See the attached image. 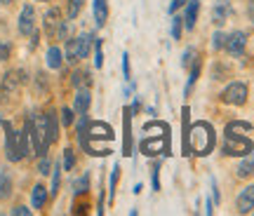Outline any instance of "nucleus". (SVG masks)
<instances>
[{"label": "nucleus", "mask_w": 254, "mask_h": 216, "mask_svg": "<svg viewBox=\"0 0 254 216\" xmlns=\"http://www.w3.org/2000/svg\"><path fill=\"white\" fill-rule=\"evenodd\" d=\"M250 122H231L226 127V141H224V153L226 155H247L252 153V141L240 132H250Z\"/></svg>", "instance_id": "nucleus-1"}, {"label": "nucleus", "mask_w": 254, "mask_h": 216, "mask_svg": "<svg viewBox=\"0 0 254 216\" xmlns=\"http://www.w3.org/2000/svg\"><path fill=\"white\" fill-rule=\"evenodd\" d=\"M189 141L190 148L198 155H207L214 148V132H212V127L207 122H195L189 132Z\"/></svg>", "instance_id": "nucleus-2"}, {"label": "nucleus", "mask_w": 254, "mask_h": 216, "mask_svg": "<svg viewBox=\"0 0 254 216\" xmlns=\"http://www.w3.org/2000/svg\"><path fill=\"white\" fill-rule=\"evenodd\" d=\"M92 40H94V38H92L90 33H82V36H78V38L66 40V43H68V45H66V61L75 63L78 59H85V56L90 54Z\"/></svg>", "instance_id": "nucleus-3"}, {"label": "nucleus", "mask_w": 254, "mask_h": 216, "mask_svg": "<svg viewBox=\"0 0 254 216\" xmlns=\"http://www.w3.org/2000/svg\"><path fill=\"white\" fill-rule=\"evenodd\" d=\"M221 101L228 106H245L247 101V85L245 82H231L226 90L221 92Z\"/></svg>", "instance_id": "nucleus-4"}, {"label": "nucleus", "mask_w": 254, "mask_h": 216, "mask_svg": "<svg viewBox=\"0 0 254 216\" xmlns=\"http://www.w3.org/2000/svg\"><path fill=\"white\" fill-rule=\"evenodd\" d=\"M245 45H247L245 31H233V33L226 38V52L231 54V56H240V54L245 52Z\"/></svg>", "instance_id": "nucleus-5"}, {"label": "nucleus", "mask_w": 254, "mask_h": 216, "mask_svg": "<svg viewBox=\"0 0 254 216\" xmlns=\"http://www.w3.org/2000/svg\"><path fill=\"white\" fill-rule=\"evenodd\" d=\"M36 31V12L31 5L21 9V14H19V33L21 36H31Z\"/></svg>", "instance_id": "nucleus-6"}, {"label": "nucleus", "mask_w": 254, "mask_h": 216, "mask_svg": "<svg viewBox=\"0 0 254 216\" xmlns=\"http://www.w3.org/2000/svg\"><path fill=\"white\" fill-rule=\"evenodd\" d=\"M5 136H7V158L12 162H19L21 160V158H24V155H21V151H19V136H17V132H14V129H12V125H9V122H5Z\"/></svg>", "instance_id": "nucleus-7"}, {"label": "nucleus", "mask_w": 254, "mask_h": 216, "mask_svg": "<svg viewBox=\"0 0 254 216\" xmlns=\"http://www.w3.org/2000/svg\"><path fill=\"white\" fill-rule=\"evenodd\" d=\"M236 205H238V212H240V214H250V212H252L254 209V186H247V188L238 195Z\"/></svg>", "instance_id": "nucleus-8"}, {"label": "nucleus", "mask_w": 254, "mask_h": 216, "mask_svg": "<svg viewBox=\"0 0 254 216\" xmlns=\"http://www.w3.org/2000/svg\"><path fill=\"white\" fill-rule=\"evenodd\" d=\"M21 80H24V73H21V71L7 73V75L2 78V94H5V97H7V94H14Z\"/></svg>", "instance_id": "nucleus-9"}, {"label": "nucleus", "mask_w": 254, "mask_h": 216, "mask_svg": "<svg viewBox=\"0 0 254 216\" xmlns=\"http://www.w3.org/2000/svg\"><path fill=\"white\" fill-rule=\"evenodd\" d=\"M228 14H231V5H228V0H217V5H214V9H212V19H214V24H224L228 19Z\"/></svg>", "instance_id": "nucleus-10"}, {"label": "nucleus", "mask_w": 254, "mask_h": 216, "mask_svg": "<svg viewBox=\"0 0 254 216\" xmlns=\"http://www.w3.org/2000/svg\"><path fill=\"white\" fill-rule=\"evenodd\" d=\"M90 139H106V141H111L113 139V129L109 125H104V122H94L90 127Z\"/></svg>", "instance_id": "nucleus-11"}, {"label": "nucleus", "mask_w": 254, "mask_h": 216, "mask_svg": "<svg viewBox=\"0 0 254 216\" xmlns=\"http://www.w3.org/2000/svg\"><path fill=\"white\" fill-rule=\"evenodd\" d=\"M238 176H240V179H250V176H254V153H247L245 160L238 164Z\"/></svg>", "instance_id": "nucleus-12"}, {"label": "nucleus", "mask_w": 254, "mask_h": 216, "mask_svg": "<svg viewBox=\"0 0 254 216\" xmlns=\"http://www.w3.org/2000/svg\"><path fill=\"white\" fill-rule=\"evenodd\" d=\"M90 92L85 90V87H78V94H75V110L78 113H87V108H90Z\"/></svg>", "instance_id": "nucleus-13"}, {"label": "nucleus", "mask_w": 254, "mask_h": 216, "mask_svg": "<svg viewBox=\"0 0 254 216\" xmlns=\"http://www.w3.org/2000/svg\"><path fill=\"white\" fill-rule=\"evenodd\" d=\"M198 9H200V0H189V5H186V28H193L195 26V19H198Z\"/></svg>", "instance_id": "nucleus-14"}, {"label": "nucleus", "mask_w": 254, "mask_h": 216, "mask_svg": "<svg viewBox=\"0 0 254 216\" xmlns=\"http://www.w3.org/2000/svg\"><path fill=\"white\" fill-rule=\"evenodd\" d=\"M94 19H97V26L106 24V19H109V5H106V0H94Z\"/></svg>", "instance_id": "nucleus-15"}, {"label": "nucleus", "mask_w": 254, "mask_h": 216, "mask_svg": "<svg viewBox=\"0 0 254 216\" xmlns=\"http://www.w3.org/2000/svg\"><path fill=\"white\" fill-rule=\"evenodd\" d=\"M31 200H33V209H43V207H45V202H47V188H45V186H40V183H38L36 188H33Z\"/></svg>", "instance_id": "nucleus-16"}, {"label": "nucleus", "mask_w": 254, "mask_h": 216, "mask_svg": "<svg viewBox=\"0 0 254 216\" xmlns=\"http://www.w3.org/2000/svg\"><path fill=\"white\" fill-rule=\"evenodd\" d=\"M62 50L59 47H50L47 50V66L50 68H62Z\"/></svg>", "instance_id": "nucleus-17"}, {"label": "nucleus", "mask_w": 254, "mask_h": 216, "mask_svg": "<svg viewBox=\"0 0 254 216\" xmlns=\"http://www.w3.org/2000/svg\"><path fill=\"white\" fill-rule=\"evenodd\" d=\"M47 139H50V144H55L57 139H59V127H57V115L55 113L47 115Z\"/></svg>", "instance_id": "nucleus-18"}, {"label": "nucleus", "mask_w": 254, "mask_h": 216, "mask_svg": "<svg viewBox=\"0 0 254 216\" xmlns=\"http://www.w3.org/2000/svg\"><path fill=\"white\" fill-rule=\"evenodd\" d=\"M57 24H59V9H50L45 14V31L47 33H55Z\"/></svg>", "instance_id": "nucleus-19"}, {"label": "nucleus", "mask_w": 254, "mask_h": 216, "mask_svg": "<svg viewBox=\"0 0 254 216\" xmlns=\"http://www.w3.org/2000/svg\"><path fill=\"white\" fill-rule=\"evenodd\" d=\"M9 190H12V181L5 171H0V200H5L9 195Z\"/></svg>", "instance_id": "nucleus-20"}, {"label": "nucleus", "mask_w": 254, "mask_h": 216, "mask_svg": "<svg viewBox=\"0 0 254 216\" xmlns=\"http://www.w3.org/2000/svg\"><path fill=\"white\" fill-rule=\"evenodd\" d=\"M198 75H200V59H198V61H193V66H190V78H189V82H186V94L190 92L193 82L198 80Z\"/></svg>", "instance_id": "nucleus-21"}, {"label": "nucleus", "mask_w": 254, "mask_h": 216, "mask_svg": "<svg viewBox=\"0 0 254 216\" xmlns=\"http://www.w3.org/2000/svg\"><path fill=\"white\" fill-rule=\"evenodd\" d=\"M80 9H82V0H68L66 14H68V19H75L78 14H80Z\"/></svg>", "instance_id": "nucleus-22"}, {"label": "nucleus", "mask_w": 254, "mask_h": 216, "mask_svg": "<svg viewBox=\"0 0 254 216\" xmlns=\"http://www.w3.org/2000/svg\"><path fill=\"white\" fill-rule=\"evenodd\" d=\"M125 155H132L129 151H132V139H129V113L125 110Z\"/></svg>", "instance_id": "nucleus-23"}, {"label": "nucleus", "mask_w": 254, "mask_h": 216, "mask_svg": "<svg viewBox=\"0 0 254 216\" xmlns=\"http://www.w3.org/2000/svg\"><path fill=\"white\" fill-rule=\"evenodd\" d=\"M73 164H75V155H73L71 148H66V151H64V164H62V167H64L66 171H71Z\"/></svg>", "instance_id": "nucleus-24"}, {"label": "nucleus", "mask_w": 254, "mask_h": 216, "mask_svg": "<svg viewBox=\"0 0 254 216\" xmlns=\"http://www.w3.org/2000/svg\"><path fill=\"white\" fill-rule=\"evenodd\" d=\"M163 148H165L163 141H146V144H144V151H146V153H151V155H153V153H163Z\"/></svg>", "instance_id": "nucleus-25"}, {"label": "nucleus", "mask_w": 254, "mask_h": 216, "mask_svg": "<svg viewBox=\"0 0 254 216\" xmlns=\"http://www.w3.org/2000/svg\"><path fill=\"white\" fill-rule=\"evenodd\" d=\"M193 61H195V50H193V47H189V50L184 52L182 66H184V68H190V66H193Z\"/></svg>", "instance_id": "nucleus-26"}, {"label": "nucleus", "mask_w": 254, "mask_h": 216, "mask_svg": "<svg viewBox=\"0 0 254 216\" xmlns=\"http://www.w3.org/2000/svg\"><path fill=\"white\" fill-rule=\"evenodd\" d=\"M85 82H90V75H87V73H82V71L73 73V85H75V87H82Z\"/></svg>", "instance_id": "nucleus-27"}, {"label": "nucleus", "mask_w": 254, "mask_h": 216, "mask_svg": "<svg viewBox=\"0 0 254 216\" xmlns=\"http://www.w3.org/2000/svg\"><path fill=\"white\" fill-rule=\"evenodd\" d=\"M68 38H71V24L59 21V40H68Z\"/></svg>", "instance_id": "nucleus-28"}, {"label": "nucleus", "mask_w": 254, "mask_h": 216, "mask_svg": "<svg viewBox=\"0 0 254 216\" xmlns=\"http://www.w3.org/2000/svg\"><path fill=\"white\" fill-rule=\"evenodd\" d=\"M226 38L228 36H224L221 31H217V33H214V38H212V40H214V43H212V45H214V50H224V47H226Z\"/></svg>", "instance_id": "nucleus-29"}, {"label": "nucleus", "mask_w": 254, "mask_h": 216, "mask_svg": "<svg viewBox=\"0 0 254 216\" xmlns=\"http://www.w3.org/2000/svg\"><path fill=\"white\" fill-rule=\"evenodd\" d=\"M59 176H62V164L59 167H55V171H52V195H57V190H59Z\"/></svg>", "instance_id": "nucleus-30"}, {"label": "nucleus", "mask_w": 254, "mask_h": 216, "mask_svg": "<svg viewBox=\"0 0 254 216\" xmlns=\"http://www.w3.org/2000/svg\"><path fill=\"white\" fill-rule=\"evenodd\" d=\"M182 17H174L172 19V36H174V40H179L182 38Z\"/></svg>", "instance_id": "nucleus-31"}, {"label": "nucleus", "mask_w": 254, "mask_h": 216, "mask_svg": "<svg viewBox=\"0 0 254 216\" xmlns=\"http://www.w3.org/2000/svg\"><path fill=\"white\" fill-rule=\"evenodd\" d=\"M87 186H90V179H87V174L82 176L78 183H75V195H82V193H87Z\"/></svg>", "instance_id": "nucleus-32"}, {"label": "nucleus", "mask_w": 254, "mask_h": 216, "mask_svg": "<svg viewBox=\"0 0 254 216\" xmlns=\"http://www.w3.org/2000/svg\"><path fill=\"white\" fill-rule=\"evenodd\" d=\"M94 47H97V50H94V63H97V68H101V66H104V54H101V40H97V43H94Z\"/></svg>", "instance_id": "nucleus-33"}, {"label": "nucleus", "mask_w": 254, "mask_h": 216, "mask_svg": "<svg viewBox=\"0 0 254 216\" xmlns=\"http://www.w3.org/2000/svg\"><path fill=\"white\" fill-rule=\"evenodd\" d=\"M50 167H52V162H50L45 155H43V160L38 162V171H40L43 176H47V174H50Z\"/></svg>", "instance_id": "nucleus-34"}, {"label": "nucleus", "mask_w": 254, "mask_h": 216, "mask_svg": "<svg viewBox=\"0 0 254 216\" xmlns=\"http://www.w3.org/2000/svg\"><path fill=\"white\" fill-rule=\"evenodd\" d=\"M62 122L66 127L73 125V110H71V108H62Z\"/></svg>", "instance_id": "nucleus-35"}, {"label": "nucleus", "mask_w": 254, "mask_h": 216, "mask_svg": "<svg viewBox=\"0 0 254 216\" xmlns=\"http://www.w3.org/2000/svg\"><path fill=\"white\" fill-rule=\"evenodd\" d=\"M123 73H125V80L132 78V73H129V56H127V52L123 54Z\"/></svg>", "instance_id": "nucleus-36"}, {"label": "nucleus", "mask_w": 254, "mask_h": 216, "mask_svg": "<svg viewBox=\"0 0 254 216\" xmlns=\"http://www.w3.org/2000/svg\"><path fill=\"white\" fill-rule=\"evenodd\" d=\"M118 176H120V167H118V164H116V167H113V174H111V193L116 190V183H118Z\"/></svg>", "instance_id": "nucleus-37"}, {"label": "nucleus", "mask_w": 254, "mask_h": 216, "mask_svg": "<svg viewBox=\"0 0 254 216\" xmlns=\"http://www.w3.org/2000/svg\"><path fill=\"white\" fill-rule=\"evenodd\" d=\"M9 56V45H5V43H0V61H5Z\"/></svg>", "instance_id": "nucleus-38"}, {"label": "nucleus", "mask_w": 254, "mask_h": 216, "mask_svg": "<svg viewBox=\"0 0 254 216\" xmlns=\"http://www.w3.org/2000/svg\"><path fill=\"white\" fill-rule=\"evenodd\" d=\"M12 214H14V216H28V214H31V209H26V207H14V209H12Z\"/></svg>", "instance_id": "nucleus-39"}, {"label": "nucleus", "mask_w": 254, "mask_h": 216, "mask_svg": "<svg viewBox=\"0 0 254 216\" xmlns=\"http://www.w3.org/2000/svg\"><path fill=\"white\" fill-rule=\"evenodd\" d=\"M247 17L250 21H254V0H250V5H247Z\"/></svg>", "instance_id": "nucleus-40"}, {"label": "nucleus", "mask_w": 254, "mask_h": 216, "mask_svg": "<svg viewBox=\"0 0 254 216\" xmlns=\"http://www.w3.org/2000/svg\"><path fill=\"white\" fill-rule=\"evenodd\" d=\"M184 2H186V0H174V2H172V5H170V12H177V9H179V7H182V5H184Z\"/></svg>", "instance_id": "nucleus-41"}, {"label": "nucleus", "mask_w": 254, "mask_h": 216, "mask_svg": "<svg viewBox=\"0 0 254 216\" xmlns=\"http://www.w3.org/2000/svg\"><path fill=\"white\" fill-rule=\"evenodd\" d=\"M212 190H214V202H219L221 195H219V190H217V183H212Z\"/></svg>", "instance_id": "nucleus-42"}, {"label": "nucleus", "mask_w": 254, "mask_h": 216, "mask_svg": "<svg viewBox=\"0 0 254 216\" xmlns=\"http://www.w3.org/2000/svg\"><path fill=\"white\" fill-rule=\"evenodd\" d=\"M0 2H2V5H12L14 0H0Z\"/></svg>", "instance_id": "nucleus-43"}, {"label": "nucleus", "mask_w": 254, "mask_h": 216, "mask_svg": "<svg viewBox=\"0 0 254 216\" xmlns=\"http://www.w3.org/2000/svg\"><path fill=\"white\" fill-rule=\"evenodd\" d=\"M43 2H45V0H43Z\"/></svg>", "instance_id": "nucleus-44"}, {"label": "nucleus", "mask_w": 254, "mask_h": 216, "mask_svg": "<svg viewBox=\"0 0 254 216\" xmlns=\"http://www.w3.org/2000/svg\"><path fill=\"white\" fill-rule=\"evenodd\" d=\"M252 212H254V209H252Z\"/></svg>", "instance_id": "nucleus-45"}]
</instances>
